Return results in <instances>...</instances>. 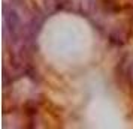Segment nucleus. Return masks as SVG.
Here are the masks:
<instances>
[{
    "label": "nucleus",
    "instance_id": "obj_1",
    "mask_svg": "<svg viewBox=\"0 0 133 129\" xmlns=\"http://www.w3.org/2000/svg\"><path fill=\"white\" fill-rule=\"evenodd\" d=\"M5 14V32H9L12 36H17V33L21 29V18L15 9H8L5 6L3 9Z\"/></svg>",
    "mask_w": 133,
    "mask_h": 129
}]
</instances>
